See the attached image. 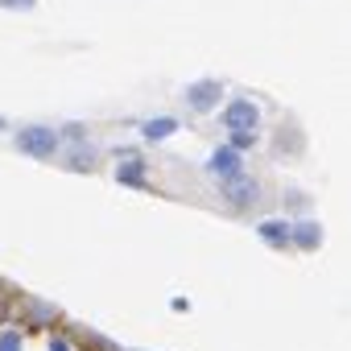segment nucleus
<instances>
[{"instance_id": "obj_1", "label": "nucleus", "mask_w": 351, "mask_h": 351, "mask_svg": "<svg viewBox=\"0 0 351 351\" xmlns=\"http://www.w3.org/2000/svg\"><path fill=\"white\" fill-rule=\"evenodd\" d=\"M17 149H21V153H34V157H50V153L58 149V132H54V128H46V124L21 128V136H17Z\"/></svg>"}, {"instance_id": "obj_2", "label": "nucleus", "mask_w": 351, "mask_h": 351, "mask_svg": "<svg viewBox=\"0 0 351 351\" xmlns=\"http://www.w3.org/2000/svg\"><path fill=\"white\" fill-rule=\"evenodd\" d=\"M223 124H228L232 132H256V124H261V108L248 104V99H236V104L223 108Z\"/></svg>"}, {"instance_id": "obj_3", "label": "nucleus", "mask_w": 351, "mask_h": 351, "mask_svg": "<svg viewBox=\"0 0 351 351\" xmlns=\"http://www.w3.org/2000/svg\"><path fill=\"white\" fill-rule=\"evenodd\" d=\"M207 169L215 173L219 182H236L240 173H244V165H240V153H236V149H228V145H223V149L211 157V165H207Z\"/></svg>"}, {"instance_id": "obj_4", "label": "nucleus", "mask_w": 351, "mask_h": 351, "mask_svg": "<svg viewBox=\"0 0 351 351\" xmlns=\"http://www.w3.org/2000/svg\"><path fill=\"white\" fill-rule=\"evenodd\" d=\"M219 95H223V83H219V79H203V83H195V87L186 91V99H191L199 112L219 108Z\"/></svg>"}, {"instance_id": "obj_5", "label": "nucleus", "mask_w": 351, "mask_h": 351, "mask_svg": "<svg viewBox=\"0 0 351 351\" xmlns=\"http://www.w3.org/2000/svg\"><path fill=\"white\" fill-rule=\"evenodd\" d=\"M256 195H261V186H256V178H248V173H240L236 182H228V203H236V211L252 207Z\"/></svg>"}, {"instance_id": "obj_6", "label": "nucleus", "mask_w": 351, "mask_h": 351, "mask_svg": "<svg viewBox=\"0 0 351 351\" xmlns=\"http://www.w3.org/2000/svg\"><path fill=\"white\" fill-rule=\"evenodd\" d=\"M289 240H293L298 248H310V252H314V248L322 244V228L310 223V219H306V223H289Z\"/></svg>"}, {"instance_id": "obj_7", "label": "nucleus", "mask_w": 351, "mask_h": 351, "mask_svg": "<svg viewBox=\"0 0 351 351\" xmlns=\"http://www.w3.org/2000/svg\"><path fill=\"white\" fill-rule=\"evenodd\" d=\"M261 236H265L273 248H281V244H289V223H285V219H265V223H261Z\"/></svg>"}, {"instance_id": "obj_8", "label": "nucleus", "mask_w": 351, "mask_h": 351, "mask_svg": "<svg viewBox=\"0 0 351 351\" xmlns=\"http://www.w3.org/2000/svg\"><path fill=\"white\" fill-rule=\"evenodd\" d=\"M173 128H178V120H169V116H161V120H149L141 132H145V141H161V136H169Z\"/></svg>"}, {"instance_id": "obj_9", "label": "nucleus", "mask_w": 351, "mask_h": 351, "mask_svg": "<svg viewBox=\"0 0 351 351\" xmlns=\"http://www.w3.org/2000/svg\"><path fill=\"white\" fill-rule=\"evenodd\" d=\"M25 347V335L17 330V326H5L0 330V351H21Z\"/></svg>"}, {"instance_id": "obj_10", "label": "nucleus", "mask_w": 351, "mask_h": 351, "mask_svg": "<svg viewBox=\"0 0 351 351\" xmlns=\"http://www.w3.org/2000/svg\"><path fill=\"white\" fill-rule=\"evenodd\" d=\"M116 178H120V182H141V161H136V157H132V161H120Z\"/></svg>"}, {"instance_id": "obj_11", "label": "nucleus", "mask_w": 351, "mask_h": 351, "mask_svg": "<svg viewBox=\"0 0 351 351\" xmlns=\"http://www.w3.org/2000/svg\"><path fill=\"white\" fill-rule=\"evenodd\" d=\"M66 161H71L75 169H87V165L95 161V149H91V145H83V149H75V153H66Z\"/></svg>"}, {"instance_id": "obj_12", "label": "nucleus", "mask_w": 351, "mask_h": 351, "mask_svg": "<svg viewBox=\"0 0 351 351\" xmlns=\"http://www.w3.org/2000/svg\"><path fill=\"white\" fill-rule=\"evenodd\" d=\"M0 9H34V0H0Z\"/></svg>"}, {"instance_id": "obj_13", "label": "nucleus", "mask_w": 351, "mask_h": 351, "mask_svg": "<svg viewBox=\"0 0 351 351\" xmlns=\"http://www.w3.org/2000/svg\"><path fill=\"white\" fill-rule=\"evenodd\" d=\"M50 351H71V343L66 339H50Z\"/></svg>"}]
</instances>
